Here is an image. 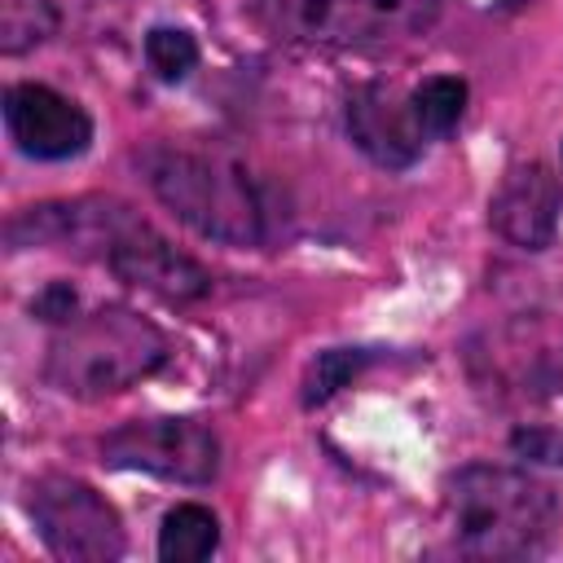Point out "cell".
I'll return each instance as SVG.
<instances>
[{
    "mask_svg": "<svg viewBox=\"0 0 563 563\" xmlns=\"http://www.w3.org/2000/svg\"><path fill=\"white\" fill-rule=\"evenodd\" d=\"M515 449H528V453H545V462H563V444H545L541 435H515Z\"/></svg>",
    "mask_w": 563,
    "mask_h": 563,
    "instance_id": "cell-17",
    "label": "cell"
},
{
    "mask_svg": "<svg viewBox=\"0 0 563 563\" xmlns=\"http://www.w3.org/2000/svg\"><path fill=\"white\" fill-rule=\"evenodd\" d=\"M559 211H563V194H559L554 176L541 163H528L501 180V189L493 194L488 220L506 242H515L523 251H541L554 238Z\"/></svg>",
    "mask_w": 563,
    "mask_h": 563,
    "instance_id": "cell-10",
    "label": "cell"
},
{
    "mask_svg": "<svg viewBox=\"0 0 563 563\" xmlns=\"http://www.w3.org/2000/svg\"><path fill=\"white\" fill-rule=\"evenodd\" d=\"M4 123L18 150L31 158H70L92 141L88 114L44 84H13L4 92Z\"/></svg>",
    "mask_w": 563,
    "mask_h": 563,
    "instance_id": "cell-8",
    "label": "cell"
},
{
    "mask_svg": "<svg viewBox=\"0 0 563 563\" xmlns=\"http://www.w3.org/2000/svg\"><path fill=\"white\" fill-rule=\"evenodd\" d=\"M264 18L295 44L383 48L422 35L435 22V0H264Z\"/></svg>",
    "mask_w": 563,
    "mask_h": 563,
    "instance_id": "cell-4",
    "label": "cell"
},
{
    "mask_svg": "<svg viewBox=\"0 0 563 563\" xmlns=\"http://www.w3.org/2000/svg\"><path fill=\"white\" fill-rule=\"evenodd\" d=\"M106 264L123 282H132V286L167 299V303H189V299H202L211 290V277L202 273V264H194L185 251H176L163 233H154L136 216H128L123 229L114 233Z\"/></svg>",
    "mask_w": 563,
    "mask_h": 563,
    "instance_id": "cell-7",
    "label": "cell"
},
{
    "mask_svg": "<svg viewBox=\"0 0 563 563\" xmlns=\"http://www.w3.org/2000/svg\"><path fill=\"white\" fill-rule=\"evenodd\" d=\"M163 361H167V334L150 317L110 303L70 317L57 330V339L48 343L44 374L66 396L101 400L150 378Z\"/></svg>",
    "mask_w": 563,
    "mask_h": 563,
    "instance_id": "cell-2",
    "label": "cell"
},
{
    "mask_svg": "<svg viewBox=\"0 0 563 563\" xmlns=\"http://www.w3.org/2000/svg\"><path fill=\"white\" fill-rule=\"evenodd\" d=\"M31 519L44 545L70 563H110L123 554V523L114 506L84 479L44 475L31 484Z\"/></svg>",
    "mask_w": 563,
    "mask_h": 563,
    "instance_id": "cell-5",
    "label": "cell"
},
{
    "mask_svg": "<svg viewBox=\"0 0 563 563\" xmlns=\"http://www.w3.org/2000/svg\"><path fill=\"white\" fill-rule=\"evenodd\" d=\"M220 545V523L207 506H176L167 510L163 519V532H158V554L167 563H198V559H211Z\"/></svg>",
    "mask_w": 563,
    "mask_h": 563,
    "instance_id": "cell-11",
    "label": "cell"
},
{
    "mask_svg": "<svg viewBox=\"0 0 563 563\" xmlns=\"http://www.w3.org/2000/svg\"><path fill=\"white\" fill-rule=\"evenodd\" d=\"M347 132L378 167H409L427 141L413 101H405L387 84H365L347 97Z\"/></svg>",
    "mask_w": 563,
    "mask_h": 563,
    "instance_id": "cell-9",
    "label": "cell"
},
{
    "mask_svg": "<svg viewBox=\"0 0 563 563\" xmlns=\"http://www.w3.org/2000/svg\"><path fill=\"white\" fill-rule=\"evenodd\" d=\"M365 365V352H352V347H334V352H321L317 365L308 369L303 378V405H321L330 400L339 387H347Z\"/></svg>",
    "mask_w": 563,
    "mask_h": 563,
    "instance_id": "cell-15",
    "label": "cell"
},
{
    "mask_svg": "<svg viewBox=\"0 0 563 563\" xmlns=\"http://www.w3.org/2000/svg\"><path fill=\"white\" fill-rule=\"evenodd\" d=\"M444 523L466 554L528 559L545 550L559 528L554 493L506 466H462L444 484Z\"/></svg>",
    "mask_w": 563,
    "mask_h": 563,
    "instance_id": "cell-1",
    "label": "cell"
},
{
    "mask_svg": "<svg viewBox=\"0 0 563 563\" xmlns=\"http://www.w3.org/2000/svg\"><path fill=\"white\" fill-rule=\"evenodd\" d=\"M145 57H150V66H154L158 79L176 84V79H185V75L198 66V44H194L189 31L154 26V31L145 35Z\"/></svg>",
    "mask_w": 563,
    "mask_h": 563,
    "instance_id": "cell-14",
    "label": "cell"
},
{
    "mask_svg": "<svg viewBox=\"0 0 563 563\" xmlns=\"http://www.w3.org/2000/svg\"><path fill=\"white\" fill-rule=\"evenodd\" d=\"M141 167L158 202L202 238L233 242V246L260 242L264 211L242 163L224 154L180 150V145H150L141 154Z\"/></svg>",
    "mask_w": 563,
    "mask_h": 563,
    "instance_id": "cell-3",
    "label": "cell"
},
{
    "mask_svg": "<svg viewBox=\"0 0 563 563\" xmlns=\"http://www.w3.org/2000/svg\"><path fill=\"white\" fill-rule=\"evenodd\" d=\"M57 26V13L48 0H0V53H26L44 44Z\"/></svg>",
    "mask_w": 563,
    "mask_h": 563,
    "instance_id": "cell-13",
    "label": "cell"
},
{
    "mask_svg": "<svg viewBox=\"0 0 563 563\" xmlns=\"http://www.w3.org/2000/svg\"><path fill=\"white\" fill-rule=\"evenodd\" d=\"M413 114H418V128L427 136H444L457 128L462 110H466V84L453 79V75H431L413 88Z\"/></svg>",
    "mask_w": 563,
    "mask_h": 563,
    "instance_id": "cell-12",
    "label": "cell"
},
{
    "mask_svg": "<svg viewBox=\"0 0 563 563\" xmlns=\"http://www.w3.org/2000/svg\"><path fill=\"white\" fill-rule=\"evenodd\" d=\"M110 466L150 471L176 484H207L220 471V440L198 418H136L101 440Z\"/></svg>",
    "mask_w": 563,
    "mask_h": 563,
    "instance_id": "cell-6",
    "label": "cell"
},
{
    "mask_svg": "<svg viewBox=\"0 0 563 563\" xmlns=\"http://www.w3.org/2000/svg\"><path fill=\"white\" fill-rule=\"evenodd\" d=\"M35 312H40L44 321H70V317H75V290L62 286V282H53V286L35 299Z\"/></svg>",
    "mask_w": 563,
    "mask_h": 563,
    "instance_id": "cell-16",
    "label": "cell"
}]
</instances>
